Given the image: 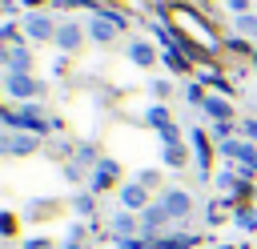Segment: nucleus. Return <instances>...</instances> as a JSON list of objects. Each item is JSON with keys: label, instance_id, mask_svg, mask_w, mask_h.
Returning <instances> with one entry per match:
<instances>
[{"label": "nucleus", "instance_id": "obj_1", "mask_svg": "<svg viewBox=\"0 0 257 249\" xmlns=\"http://www.w3.org/2000/svg\"><path fill=\"white\" fill-rule=\"evenodd\" d=\"M12 92H32V84H28L24 76H16V80H12Z\"/></svg>", "mask_w": 257, "mask_h": 249}, {"label": "nucleus", "instance_id": "obj_2", "mask_svg": "<svg viewBox=\"0 0 257 249\" xmlns=\"http://www.w3.org/2000/svg\"><path fill=\"white\" fill-rule=\"evenodd\" d=\"M124 201L128 205H141V189H124Z\"/></svg>", "mask_w": 257, "mask_h": 249}]
</instances>
